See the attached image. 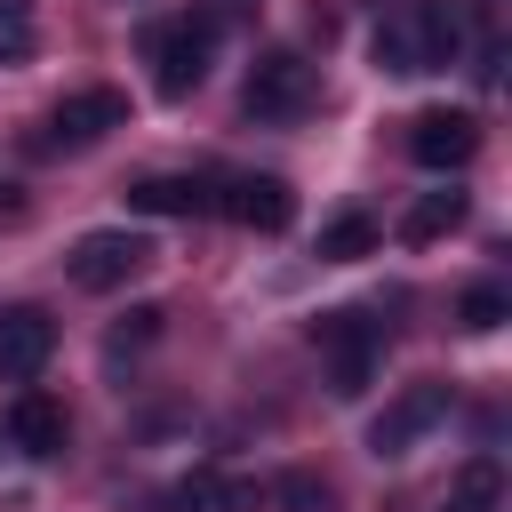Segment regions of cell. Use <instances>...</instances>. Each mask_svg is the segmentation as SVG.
I'll use <instances>...</instances> for the list:
<instances>
[{
	"mask_svg": "<svg viewBox=\"0 0 512 512\" xmlns=\"http://www.w3.org/2000/svg\"><path fill=\"white\" fill-rule=\"evenodd\" d=\"M216 32H224V16H216V8H184V16L152 24V32H144L152 88H160V96H192V88L208 80V64H216Z\"/></svg>",
	"mask_w": 512,
	"mask_h": 512,
	"instance_id": "6da1fadb",
	"label": "cell"
},
{
	"mask_svg": "<svg viewBox=\"0 0 512 512\" xmlns=\"http://www.w3.org/2000/svg\"><path fill=\"white\" fill-rule=\"evenodd\" d=\"M312 344L328 352V392L336 400H360L376 360H384V320L376 312H320L312 320Z\"/></svg>",
	"mask_w": 512,
	"mask_h": 512,
	"instance_id": "7a4b0ae2",
	"label": "cell"
},
{
	"mask_svg": "<svg viewBox=\"0 0 512 512\" xmlns=\"http://www.w3.org/2000/svg\"><path fill=\"white\" fill-rule=\"evenodd\" d=\"M312 64L296 56V48H264L256 64H248V88H240V112L248 120H264V128H288V120H304L312 112Z\"/></svg>",
	"mask_w": 512,
	"mask_h": 512,
	"instance_id": "3957f363",
	"label": "cell"
},
{
	"mask_svg": "<svg viewBox=\"0 0 512 512\" xmlns=\"http://www.w3.org/2000/svg\"><path fill=\"white\" fill-rule=\"evenodd\" d=\"M144 264H152V240H144V232H80V240H72V256H64L72 288H88V296L128 288Z\"/></svg>",
	"mask_w": 512,
	"mask_h": 512,
	"instance_id": "277c9868",
	"label": "cell"
},
{
	"mask_svg": "<svg viewBox=\"0 0 512 512\" xmlns=\"http://www.w3.org/2000/svg\"><path fill=\"white\" fill-rule=\"evenodd\" d=\"M440 416H448V384H432V376H424V384L392 392V400L368 416V456H408Z\"/></svg>",
	"mask_w": 512,
	"mask_h": 512,
	"instance_id": "5b68a950",
	"label": "cell"
},
{
	"mask_svg": "<svg viewBox=\"0 0 512 512\" xmlns=\"http://www.w3.org/2000/svg\"><path fill=\"white\" fill-rule=\"evenodd\" d=\"M112 128H128V96L120 88H80V96H64L56 112H48V152H88V144H104Z\"/></svg>",
	"mask_w": 512,
	"mask_h": 512,
	"instance_id": "8992f818",
	"label": "cell"
},
{
	"mask_svg": "<svg viewBox=\"0 0 512 512\" xmlns=\"http://www.w3.org/2000/svg\"><path fill=\"white\" fill-rule=\"evenodd\" d=\"M472 152H480V120H472V112L432 104V112L408 120V160H416V168H464Z\"/></svg>",
	"mask_w": 512,
	"mask_h": 512,
	"instance_id": "52a82bcc",
	"label": "cell"
},
{
	"mask_svg": "<svg viewBox=\"0 0 512 512\" xmlns=\"http://www.w3.org/2000/svg\"><path fill=\"white\" fill-rule=\"evenodd\" d=\"M216 216H232L248 232H288L296 224V184L288 176H232L216 192Z\"/></svg>",
	"mask_w": 512,
	"mask_h": 512,
	"instance_id": "ba28073f",
	"label": "cell"
},
{
	"mask_svg": "<svg viewBox=\"0 0 512 512\" xmlns=\"http://www.w3.org/2000/svg\"><path fill=\"white\" fill-rule=\"evenodd\" d=\"M48 352H56V320H48L40 304L0 312V384H32V376L48 368Z\"/></svg>",
	"mask_w": 512,
	"mask_h": 512,
	"instance_id": "9c48e42d",
	"label": "cell"
},
{
	"mask_svg": "<svg viewBox=\"0 0 512 512\" xmlns=\"http://www.w3.org/2000/svg\"><path fill=\"white\" fill-rule=\"evenodd\" d=\"M400 16H408V40H416V72H448L464 56V8L456 0H416Z\"/></svg>",
	"mask_w": 512,
	"mask_h": 512,
	"instance_id": "30bf717a",
	"label": "cell"
},
{
	"mask_svg": "<svg viewBox=\"0 0 512 512\" xmlns=\"http://www.w3.org/2000/svg\"><path fill=\"white\" fill-rule=\"evenodd\" d=\"M8 440H16L32 464L64 456V448H72V416H64V400H48V392H16V408H8Z\"/></svg>",
	"mask_w": 512,
	"mask_h": 512,
	"instance_id": "8fae6325",
	"label": "cell"
},
{
	"mask_svg": "<svg viewBox=\"0 0 512 512\" xmlns=\"http://www.w3.org/2000/svg\"><path fill=\"white\" fill-rule=\"evenodd\" d=\"M128 208L136 216H216V184L208 176H136Z\"/></svg>",
	"mask_w": 512,
	"mask_h": 512,
	"instance_id": "7c38bea8",
	"label": "cell"
},
{
	"mask_svg": "<svg viewBox=\"0 0 512 512\" xmlns=\"http://www.w3.org/2000/svg\"><path fill=\"white\" fill-rule=\"evenodd\" d=\"M376 240H384V232H376V216H368V208H344V216H328V224H320L312 256H320V264H360V256H376Z\"/></svg>",
	"mask_w": 512,
	"mask_h": 512,
	"instance_id": "4fadbf2b",
	"label": "cell"
},
{
	"mask_svg": "<svg viewBox=\"0 0 512 512\" xmlns=\"http://www.w3.org/2000/svg\"><path fill=\"white\" fill-rule=\"evenodd\" d=\"M440 512H504V464H496V456H472V464L448 480Z\"/></svg>",
	"mask_w": 512,
	"mask_h": 512,
	"instance_id": "5bb4252c",
	"label": "cell"
},
{
	"mask_svg": "<svg viewBox=\"0 0 512 512\" xmlns=\"http://www.w3.org/2000/svg\"><path fill=\"white\" fill-rule=\"evenodd\" d=\"M464 208H472V200H464L456 184H448V192H424V200L400 216V240H408V248H432L440 232H456V224H464Z\"/></svg>",
	"mask_w": 512,
	"mask_h": 512,
	"instance_id": "9a60e30c",
	"label": "cell"
},
{
	"mask_svg": "<svg viewBox=\"0 0 512 512\" xmlns=\"http://www.w3.org/2000/svg\"><path fill=\"white\" fill-rule=\"evenodd\" d=\"M368 56H376V72L416 80V40H408V16H384V24H376V40H368Z\"/></svg>",
	"mask_w": 512,
	"mask_h": 512,
	"instance_id": "2e32d148",
	"label": "cell"
},
{
	"mask_svg": "<svg viewBox=\"0 0 512 512\" xmlns=\"http://www.w3.org/2000/svg\"><path fill=\"white\" fill-rule=\"evenodd\" d=\"M456 320H464L472 336H488V328H504V320H512V296H504L496 280H480V288H464V304H456Z\"/></svg>",
	"mask_w": 512,
	"mask_h": 512,
	"instance_id": "e0dca14e",
	"label": "cell"
},
{
	"mask_svg": "<svg viewBox=\"0 0 512 512\" xmlns=\"http://www.w3.org/2000/svg\"><path fill=\"white\" fill-rule=\"evenodd\" d=\"M40 32H32V0H0V64H32Z\"/></svg>",
	"mask_w": 512,
	"mask_h": 512,
	"instance_id": "ac0fdd59",
	"label": "cell"
},
{
	"mask_svg": "<svg viewBox=\"0 0 512 512\" xmlns=\"http://www.w3.org/2000/svg\"><path fill=\"white\" fill-rule=\"evenodd\" d=\"M216 488H224V480H208V472H192V480H176V488H160V496H152V512H216Z\"/></svg>",
	"mask_w": 512,
	"mask_h": 512,
	"instance_id": "d6986e66",
	"label": "cell"
},
{
	"mask_svg": "<svg viewBox=\"0 0 512 512\" xmlns=\"http://www.w3.org/2000/svg\"><path fill=\"white\" fill-rule=\"evenodd\" d=\"M160 320H168L160 304H136V312H128V328H112V352H128V344H152V336H160Z\"/></svg>",
	"mask_w": 512,
	"mask_h": 512,
	"instance_id": "ffe728a7",
	"label": "cell"
},
{
	"mask_svg": "<svg viewBox=\"0 0 512 512\" xmlns=\"http://www.w3.org/2000/svg\"><path fill=\"white\" fill-rule=\"evenodd\" d=\"M280 496H288L296 512H320V504H328V488H320L312 472H288V480H280Z\"/></svg>",
	"mask_w": 512,
	"mask_h": 512,
	"instance_id": "44dd1931",
	"label": "cell"
}]
</instances>
